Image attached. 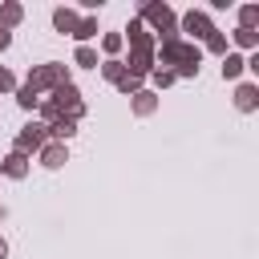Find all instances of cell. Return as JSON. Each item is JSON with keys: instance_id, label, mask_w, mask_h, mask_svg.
<instances>
[{"instance_id": "6da1fadb", "label": "cell", "mask_w": 259, "mask_h": 259, "mask_svg": "<svg viewBox=\"0 0 259 259\" xmlns=\"http://www.w3.org/2000/svg\"><path fill=\"white\" fill-rule=\"evenodd\" d=\"M162 57H166V61H178V65H182V73H194V69H199V49H186V45H178L174 37L166 41Z\"/></svg>"}, {"instance_id": "7a4b0ae2", "label": "cell", "mask_w": 259, "mask_h": 259, "mask_svg": "<svg viewBox=\"0 0 259 259\" xmlns=\"http://www.w3.org/2000/svg\"><path fill=\"white\" fill-rule=\"evenodd\" d=\"M146 16H150V20H154L162 32H166V37H170V28H174V16H170L166 8H158V4H154V8H146Z\"/></svg>"}, {"instance_id": "3957f363", "label": "cell", "mask_w": 259, "mask_h": 259, "mask_svg": "<svg viewBox=\"0 0 259 259\" xmlns=\"http://www.w3.org/2000/svg\"><path fill=\"white\" fill-rule=\"evenodd\" d=\"M186 28L194 32V37H215L211 24H207V16H199V12H190V16H186Z\"/></svg>"}, {"instance_id": "277c9868", "label": "cell", "mask_w": 259, "mask_h": 259, "mask_svg": "<svg viewBox=\"0 0 259 259\" xmlns=\"http://www.w3.org/2000/svg\"><path fill=\"white\" fill-rule=\"evenodd\" d=\"M57 28H61V32H73V37H77V28H81V24H77L73 12H65V8H61V12H57Z\"/></svg>"}, {"instance_id": "5b68a950", "label": "cell", "mask_w": 259, "mask_h": 259, "mask_svg": "<svg viewBox=\"0 0 259 259\" xmlns=\"http://www.w3.org/2000/svg\"><path fill=\"white\" fill-rule=\"evenodd\" d=\"M239 106H243V110H251V106H255V89H251V85H243V89H239Z\"/></svg>"}, {"instance_id": "8992f818", "label": "cell", "mask_w": 259, "mask_h": 259, "mask_svg": "<svg viewBox=\"0 0 259 259\" xmlns=\"http://www.w3.org/2000/svg\"><path fill=\"white\" fill-rule=\"evenodd\" d=\"M239 69H243V61H239V57H227V65H223V73H227V77H239Z\"/></svg>"}, {"instance_id": "52a82bcc", "label": "cell", "mask_w": 259, "mask_h": 259, "mask_svg": "<svg viewBox=\"0 0 259 259\" xmlns=\"http://www.w3.org/2000/svg\"><path fill=\"white\" fill-rule=\"evenodd\" d=\"M45 162H49V166H61V162H65V150H57V146H53V150L45 154Z\"/></svg>"}, {"instance_id": "ba28073f", "label": "cell", "mask_w": 259, "mask_h": 259, "mask_svg": "<svg viewBox=\"0 0 259 259\" xmlns=\"http://www.w3.org/2000/svg\"><path fill=\"white\" fill-rule=\"evenodd\" d=\"M20 146H41V130H28V134L20 138Z\"/></svg>"}, {"instance_id": "9c48e42d", "label": "cell", "mask_w": 259, "mask_h": 259, "mask_svg": "<svg viewBox=\"0 0 259 259\" xmlns=\"http://www.w3.org/2000/svg\"><path fill=\"white\" fill-rule=\"evenodd\" d=\"M53 134H61V138H69V134H73V122H57V126H53Z\"/></svg>"}, {"instance_id": "30bf717a", "label": "cell", "mask_w": 259, "mask_h": 259, "mask_svg": "<svg viewBox=\"0 0 259 259\" xmlns=\"http://www.w3.org/2000/svg\"><path fill=\"white\" fill-rule=\"evenodd\" d=\"M235 37H239V45H255V32H251V28H239Z\"/></svg>"}, {"instance_id": "8fae6325", "label": "cell", "mask_w": 259, "mask_h": 259, "mask_svg": "<svg viewBox=\"0 0 259 259\" xmlns=\"http://www.w3.org/2000/svg\"><path fill=\"white\" fill-rule=\"evenodd\" d=\"M255 16H259V8H243V28H251V24H255Z\"/></svg>"}, {"instance_id": "7c38bea8", "label": "cell", "mask_w": 259, "mask_h": 259, "mask_svg": "<svg viewBox=\"0 0 259 259\" xmlns=\"http://www.w3.org/2000/svg\"><path fill=\"white\" fill-rule=\"evenodd\" d=\"M32 102H37V93H32V89L24 85V89H20V106H32Z\"/></svg>"}, {"instance_id": "4fadbf2b", "label": "cell", "mask_w": 259, "mask_h": 259, "mask_svg": "<svg viewBox=\"0 0 259 259\" xmlns=\"http://www.w3.org/2000/svg\"><path fill=\"white\" fill-rule=\"evenodd\" d=\"M8 85H12V77H8L4 69H0V89H8Z\"/></svg>"}, {"instance_id": "5bb4252c", "label": "cell", "mask_w": 259, "mask_h": 259, "mask_svg": "<svg viewBox=\"0 0 259 259\" xmlns=\"http://www.w3.org/2000/svg\"><path fill=\"white\" fill-rule=\"evenodd\" d=\"M4 45H8V28L0 24V49H4Z\"/></svg>"}, {"instance_id": "9a60e30c", "label": "cell", "mask_w": 259, "mask_h": 259, "mask_svg": "<svg viewBox=\"0 0 259 259\" xmlns=\"http://www.w3.org/2000/svg\"><path fill=\"white\" fill-rule=\"evenodd\" d=\"M0 259H4V243H0Z\"/></svg>"}]
</instances>
